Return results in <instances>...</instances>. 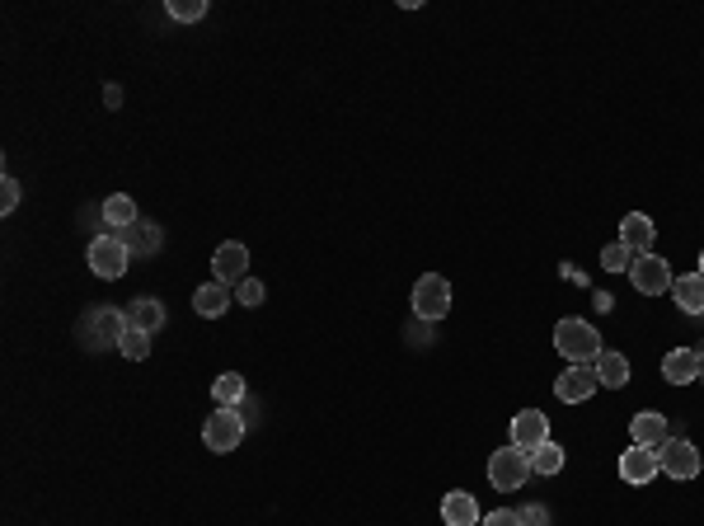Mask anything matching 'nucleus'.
Masks as SVG:
<instances>
[{"mask_svg":"<svg viewBox=\"0 0 704 526\" xmlns=\"http://www.w3.org/2000/svg\"><path fill=\"white\" fill-rule=\"evenodd\" d=\"M554 348L568 357V362H578V367H592L601 357V334L592 329V320H578V315H568L554 325Z\"/></svg>","mask_w":704,"mask_h":526,"instance_id":"f257e3e1","label":"nucleus"},{"mask_svg":"<svg viewBox=\"0 0 704 526\" xmlns=\"http://www.w3.org/2000/svg\"><path fill=\"white\" fill-rule=\"evenodd\" d=\"M94 278L104 282H118L127 273V263H132V249L123 245V235H94L90 240V254H85Z\"/></svg>","mask_w":704,"mask_h":526,"instance_id":"f03ea898","label":"nucleus"},{"mask_svg":"<svg viewBox=\"0 0 704 526\" xmlns=\"http://www.w3.org/2000/svg\"><path fill=\"white\" fill-rule=\"evenodd\" d=\"M240 437H245V414L216 404V414H207V423H202V442H207V451L226 456V451L240 447Z\"/></svg>","mask_w":704,"mask_h":526,"instance_id":"7ed1b4c3","label":"nucleus"},{"mask_svg":"<svg viewBox=\"0 0 704 526\" xmlns=\"http://www.w3.org/2000/svg\"><path fill=\"white\" fill-rule=\"evenodd\" d=\"M526 480H531V456H526V451L503 447L489 456V484L498 494H512V489H521Z\"/></svg>","mask_w":704,"mask_h":526,"instance_id":"20e7f679","label":"nucleus"},{"mask_svg":"<svg viewBox=\"0 0 704 526\" xmlns=\"http://www.w3.org/2000/svg\"><path fill=\"white\" fill-rule=\"evenodd\" d=\"M446 310H451V282L442 273H423L414 282V315L418 320H446Z\"/></svg>","mask_w":704,"mask_h":526,"instance_id":"39448f33","label":"nucleus"},{"mask_svg":"<svg viewBox=\"0 0 704 526\" xmlns=\"http://www.w3.org/2000/svg\"><path fill=\"white\" fill-rule=\"evenodd\" d=\"M629 282H634V292H643V296H662V292H672L676 273L662 254H639V259L629 263Z\"/></svg>","mask_w":704,"mask_h":526,"instance_id":"423d86ee","label":"nucleus"},{"mask_svg":"<svg viewBox=\"0 0 704 526\" xmlns=\"http://www.w3.org/2000/svg\"><path fill=\"white\" fill-rule=\"evenodd\" d=\"M658 461L662 475H672V480H695L700 475V451L686 437H667V447H658Z\"/></svg>","mask_w":704,"mask_h":526,"instance_id":"0eeeda50","label":"nucleus"},{"mask_svg":"<svg viewBox=\"0 0 704 526\" xmlns=\"http://www.w3.org/2000/svg\"><path fill=\"white\" fill-rule=\"evenodd\" d=\"M597 372L592 367H578V362H568L564 372L554 376V395L564 404H582V400H592V390H597Z\"/></svg>","mask_w":704,"mask_h":526,"instance_id":"6e6552de","label":"nucleus"},{"mask_svg":"<svg viewBox=\"0 0 704 526\" xmlns=\"http://www.w3.org/2000/svg\"><path fill=\"white\" fill-rule=\"evenodd\" d=\"M545 442H550V418L540 414V409H521V414L512 418V447L531 456V451L545 447Z\"/></svg>","mask_w":704,"mask_h":526,"instance_id":"1a4fd4ad","label":"nucleus"},{"mask_svg":"<svg viewBox=\"0 0 704 526\" xmlns=\"http://www.w3.org/2000/svg\"><path fill=\"white\" fill-rule=\"evenodd\" d=\"M132 329V320H127V310H90L85 315V334H94V343H104V348H118L123 343V334Z\"/></svg>","mask_w":704,"mask_h":526,"instance_id":"9d476101","label":"nucleus"},{"mask_svg":"<svg viewBox=\"0 0 704 526\" xmlns=\"http://www.w3.org/2000/svg\"><path fill=\"white\" fill-rule=\"evenodd\" d=\"M212 273H216V282H235V287H240V282L249 278V249L240 245V240H226V245L216 249L212 254Z\"/></svg>","mask_w":704,"mask_h":526,"instance_id":"9b49d317","label":"nucleus"},{"mask_svg":"<svg viewBox=\"0 0 704 526\" xmlns=\"http://www.w3.org/2000/svg\"><path fill=\"white\" fill-rule=\"evenodd\" d=\"M662 475V461L653 447H629L620 456V480L625 484H653Z\"/></svg>","mask_w":704,"mask_h":526,"instance_id":"f8f14e48","label":"nucleus"},{"mask_svg":"<svg viewBox=\"0 0 704 526\" xmlns=\"http://www.w3.org/2000/svg\"><path fill=\"white\" fill-rule=\"evenodd\" d=\"M653 240H658V226L643 217V212H629L625 221H620V245L639 259V254H653Z\"/></svg>","mask_w":704,"mask_h":526,"instance_id":"ddd939ff","label":"nucleus"},{"mask_svg":"<svg viewBox=\"0 0 704 526\" xmlns=\"http://www.w3.org/2000/svg\"><path fill=\"white\" fill-rule=\"evenodd\" d=\"M704 362L695 348H672V353L662 357V376L672 381V386H690V381H700Z\"/></svg>","mask_w":704,"mask_h":526,"instance_id":"4468645a","label":"nucleus"},{"mask_svg":"<svg viewBox=\"0 0 704 526\" xmlns=\"http://www.w3.org/2000/svg\"><path fill=\"white\" fill-rule=\"evenodd\" d=\"M442 522L446 526H479L484 517H479V498L470 494V489H451V494L442 498Z\"/></svg>","mask_w":704,"mask_h":526,"instance_id":"2eb2a0df","label":"nucleus"},{"mask_svg":"<svg viewBox=\"0 0 704 526\" xmlns=\"http://www.w3.org/2000/svg\"><path fill=\"white\" fill-rule=\"evenodd\" d=\"M629 437H634V447H667V418L653 414V409H643V414H634V423H629Z\"/></svg>","mask_w":704,"mask_h":526,"instance_id":"dca6fc26","label":"nucleus"},{"mask_svg":"<svg viewBox=\"0 0 704 526\" xmlns=\"http://www.w3.org/2000/svg\"><path fill=\"white\" fill-rule=\"evenodd\" d=\"M193 310H198L202 320H221V315L230 310V287L212 278L207 287H198V292H193Z\"/></svg>","mask_w":704,"mask_h":526,"instance_id":"f3484780","label":"nucleus"},{"mask_svg":"<svg viewBox=\"0 0 704 526\" xmlns=\"http://www.w3.org/2000/svg\"><path fill=\"white\" fill-rule=\"evenodd\" d=\"M592 372H597V381L606 390H620L629 381V357L615 353V348H601V357L592 362Z\"/></svg>","mask_w":704,"mask_h":526,"instance_id":"a211bd4d","label":"nucleus"},{"mask_svg":"<svg viewBox=\"0 0 704 526\" xmlns=\"http://www.w3.org/2000/svg\"><path fill=\"white\" fill-rule=\"evenodd\" d=\"M127 320H132V329L155 334V329H165V306H160L155 296H132V301H127Z\"/></svg>","mask_w":704,"mask_h":526,"instance_id":"6ab92c4d","label":"nucleus"},{"mask_svg":"<svg viewBox=\"0 0 704 526\" xmlns=\"http://www.w3.org/2000/svg\"><path fill=\"white\" fill-rule=\"evenodd\" d=\"M672 301L686 315H704V278L700 273H686V278H676L672 282Z\"/></svg>","mask_w":704,"mask_h":526,"instance_id":"aec40b11","label":"nucleus"},{"mask_svg":"<svg viewBox=\"0 0 704 526\" xmlns=\"http://www.w3.org/2000/svg\"><path fill=\"white\" fill-rule=\"evenodd\" d=\"M137 202L127 198V193H113V198H104V226H113V235L127 231V226H137Z\"/></svg>","mask_w":704,"mask_h":526,"instance_id":"412c9836","label":"nucleus"},{"mask_svg":"<svg viewBox=\"0 0 704 526\" xmlns=\"http://www.w3.org/2000/svg\"><path fill=\"white\" fill-rule=\"evenodd\" d=\"M212 400L221 404V409H235V404L245 400V376L240 372H226L212 381Z\"/></svg>","mask_w":704,"mask_h":526,"instance_id":"4be33fe9","label":"nucleus"},{"mask_svg":"<svg viewBox=\"0 0 704 526\" xmlns=\"http://www.w3.org/2000/svg\"><path fill=\"white\" fill-rule=\"evenodd\" d=\"M559 470H564V447H559V442H545V447H536L531 451V475H559Z\"/></svg>","mask_w":704,"mask_h":526,"instance_id":"5701e85b","label":"nucleus"},{"mask_svg":"<svg viewBox=\"0 0 704 526\" xmlns=\"http://www.w3.org/2000/svg\"><path fill=\"white\" fill-rule=\"evenodd\" d=\"M118 353H123L127 362H146V357H151V334H146V329H127L123 343H118Z\"/></svg>","mask_w":704,"mask_h":526,"instance_id":"b1692460","label":"nucleus"},{"mask_svg":"<svg viewBox=\"0 0 704 526\" xmlns=\"http://www.w3.org/2000/svg\"><path fill=\"white\" fill-rule=\"evenodd\" d=\"M118 235H123L127 249H160V231H155L151 221H137V226H127V231H118Z\"/></svg>","mask_w":704,"mask_h":526,"instance_id":"393cba45","label":"nucleus"},{"mask_svg":"<svg viewBox=\"0 0 704 526\" xmlns=\"http://www.w3.org/2000/svg\"><path fill=\"white\" fill-rule=\"evenodd\" d=\"M207 15V0H169V19H179V24H198Z\"/></svg>","mask_w":704,"mask_h":526,"instance_id":"a878e982","label":"nucleus"},{"mask_svg":"<svg viewBox=\"0 0 704 526\" xmlns=\"http://www.w3.org/2000/svg\"><path fill=\"white\" fill-rule=\"evenodd\" d=\"M629 263H634V254H629L625 245H606V249H601V268H606V273H629Z\"/></svg>","mask_w":704,"mask_h":526,"instance_id":"bb28decb","label":"nucleus"},{"mask_svg":"<svg viewBox=\"0 0 704 526\" xmlns=\"http://www.w3.org/2000/svg\"><path fill=\"white\" fill-rule=\"evenodd\" d=\"M235 296H240V306H249V310H254V306H263V296H268V287H263L259 278H245V282H240V287H235Z\"/></svg>","mask_w":704,"mask_h":526,"instance_id":"cd10ccee","label":"nucleus"},{"mask_svg":"<svg viewBox=\"0 0 704 526\" xmlns=\"http://www.w3.org/2000/svg\"><path fill=\"white\" fill-rule=\"evenodd\" d=\"M19 198H24V188H19V179H10V174H5V179H0V212L10 217V212H15V207H19Z\"/></svg>","mask_w":704,"mask_h":526,"instance_id":"c85d7f7f","label":"nucleus"},{"mask_svg":"<svg viewBox=\"0 0 704 526\" xmlns=\"http://www.w3.org/2000/svg\"><path fill=\"white\" fill-rule=\"evenodd\" d=\"M479 526H526V522H521V508H498V512H484Z\"/></svg>","mask_w":704,"mask_h":526,"instance_id":"c756f323","label":"nucleus"},{"mask_svg":"<svg viewBox=\"0 0 704 526\" xmlns=\"http://www.w3.org/2000/svg\"><path fill=\"white\" fill-rule=\"evenodd\" d=\"M521 522H526V526H545V522H550V512L540 508V503H531V508H521Z\"/></svg>","mask_w":704,"mask_h":526,"instance_id":"7c9ffc66","label":"nucleus"},{"mask_svg":"<svg viewBox=\"0 0 704 526\" xmlns=\"http://www.w3.org/2000/svg\"><path fill=\"white\" fill-rule=\"evenodd\" d=\"M104 104H113V109H118V104H123V90H118V85H104Z\"/></svg>","mask_w":704,"mask_h":526,"instance_id":"2f4dec72","label":"nucleus"},{"mask_svg":"<svg viewBox=\"0 0 704 526\" xmlns=\"http://www.w3.org/2000/svg\"><path fill=\"white\" fill-rule=\"evenodd\" d=\"M695 353H700V362H704V343H695Z\"/></svg>","mask_w":704,"mask_h":526,"instance_id":"473e14b6","label":"nucleus"},{"mask_svg":"<svg viewBox=\"0 0 704 526\" xmlns=\"http://www.w3.org/2000/svg\"><path fill=\"white\" fill-rule=\"evenodd\" d=\"M695 273H700V278H704V254H700V268H695Z\"/></svg>","mask_w":704,"mask_h":526,"instance_id":"72a5a7b5","label":"nucleus"},{"mask_svg":"<svg viewBox=\"0 0 704 526\" xmlns=\"http://www.w3.org/2000/svg\"><path fill=\"white\" fill-rule=\"evenodd\" d=\"M700 381H704V372H700Z\"/></svg>","mask_w":704,"mask_h":526,"instance_id":"f704fd0d","label":"nucleus"}]
</instances>
